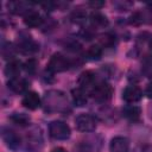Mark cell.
Returning a JSON list of instances; mask_svg holds the SVG:
<instances>
[{"label": "cell", "mask_w": 152, "mask_h": 152, "mask_svg": "<svg viewBox=\"0 0 152 152\" xmlns=\"http://www.w3.org/2000/svg\"><path fill=\"white\" fill-rule=\"evenodd\" d=\"M46 110L49 112H65L68 107L66 96L58 90H50L45 94L44 97Z\"/></svg>", "instance_id": "6da1fadb"}, {"label": "cell", "mask_w": 152, "mask_h": 152, "mask_svg": "<svg viewBox=\"0 0 152 152\" xmlns=\"http://www.w3.org/2000/svg\"><path fill=\"white\" fill-rule=\"evenodd\" d=\"M89 93H90V96L95 101L107 102L108 100H110V97L113 95V88L109 83H107L104 81H100L94 84V87L90 89Z\"/></svg>", "instance_id": "7a4b0ae2"}, {"label": "cell", "mask_w": 152, "mask_h": 152, "mask_svg": "<svg viewBox=\"0 0 152 152\" xmlns=\"http://www.w3.org/2000/svg\"><path fill=\"white\" fill-rule=\"evenodd\" d=\"M71 65H72V62L68 57H65L59 52H56L51 56L48 63V70L50 72H63L68 70Z\"/></svg>", "instance_id": "3957f363"}, {"label": "cell", "mask_w": 152, "mask_h": 152, "mask_svg": "<svg viewBox=\"0 0 152 152\" xmlns=\"http://www.w3.org/2000/svg\"><path fill=\"white\" fill-rule=\"evenodd\" d=\"M49 133L56 140H66L70 137L71 131L64 121L55 120L49 124Z\"/></svg>", "instance_id": "277c9868"}, {"label": "cell", "mask_w": 152, "mask_h": 152, "mask_svg": "<svg viewBox=\"0 0 152 152\" xmlns=\"http://www.w3.org/2000/svg\"><path fill=\"white\" fill-rule=\"evenodd\" d=\"M96 125H97V121H96L95 116H93L90 114L82 113V114L77 115L75 119V126L80 132H84V133L93 132L96 128Z\"/></svg>", "instance_id": "5b68a950"}, {"label": "cell", "mask_w": 152, "mask_h": 152, "mask_svg": "<svg viewBox=\"0 0 152 152\" xmlns=\"http://www.w3.org/2000/svg\"><path fill=\"white\" fill-rule=\"evenodd\" d=\"M1 137L6 146L11 150H18L21 145V139L20 137L10 127H2L1 129Z\"/></svg>", "instance_id": "8992f818"}, {"label": "cell", "mask_w": 152, "mask_h": 152, "mask_svg": "<svg viewBox=\"0 0 152 152\" xmlns=\"http://www.w3.org/2000/svg\"><path fill=\"white\" fill-rule=\"evenodd\" d=\"M142 97V91L137 86H128L122 91V99L127 103H135Z\"/></svg>", "instance_id": "52a82bcc"}, {"label": "cell", "mask_w": 152, "mask_h": 152, "mask_svg": "<svg viewBox=\"0 0 152 152\" xmlns=\"http://www.w3.org/2000/svg\"><path fill=\"white\" fill-rule=\"evenodd\" d=\"M129 141L125 137H114L109 144V152H128Z\"/></svg>", "instance_id": "ba28073f"}, {"label": "cell", "mask_w": 152, "mask_h": 152, "mask_svg": "<svg viewBox=\"0 0 152 152\" xmlns=\"http://www.w3.org/2000/svg\"><path fill=\"white\" fill-rule=\"evenodd\" d=\"M95 80H96V77H95V74H94L93 71H90V70L84 71V72H82V74L80 75V77H78V86H80V88L84 89L86 91H87V90L90 91V89H91V88L94 87V84L96 83Z\"/></svg>", "instance_id": "9c48e42d"}, {"label": "cell", "mask_w": 152, "mask_h": 152, "mask_svg": "<svg viewBox=\"0 0 152 152\" xmlns=\"http://www.w3.org/2000/svg\"><path fill=\"white\" fill-rule=\"evenodd\" d=\"M21 104H23L25 108H27V109L34 110V109H37V108L40 106V97L38 96L37 93H34V91H28V93H26L25 96L23 97Z\"/></svg>", "instance_id": "30bf717a"}, {"label": "cell", "mask_w": 152, "mask_h": 152, "mask_svg": "<svg viewBox=\"0 0 152 152\" xmlns=\"http://www.w3.org/2000/svg\"><path fill=\"white\" fill-rule=\"evenodd\" d=\"M7 87L12 91L20 94V93H24L27 89L28 82L25 78H21V77H13V78H10L7 81Z\"/></svg>", "instance_id": "8fae6325"}, {"label": "cell", "mask_w": 152, "mask_h": 152, "mask_svg": "<svg viewBox=\"0 0 152 152\" xmlns=\"http://www.w3.org/2000/svg\"><path fill=\"white\" fill-rule=\"evenodd\" d=\"M18 48L23 53H33L38 50V45L31 39V37L20 38L18 42Z\"/></svg>", "instance_id": "7c38bea8"}, {"label": "cell", "mask_w": 152, "mask_h": 152, "mask_svg": "<svg viewBox=\"0 0 152 152\" xmlns=\"http://www.w3.org/2000/svg\"><path fill=\"white\" fill-rule=\"evenodd\" d=\"M24 23L28 27H38L43 24V18L40 17L39 13H37L34 11H28L24 15Z\"/></svg>", "instance_id": "4fadbf2b"}, {"label": "cell", "mask_w": 152, "mask_h": 152, "mask_svg": "<svg viewBox=\"0 0 152 152\" xmlns=\"http://www.w3.org/2000/svg\"><path fill=\"white\" fill-rule=\"evenodd\" d=\"M71 95H72V101H74V104L77 106V107H82L87 103L88 101V94L84 89L82 88H75L71 90Z\"/></svg>", "instance_id": "5bb4252c"}, {"label": "cell", "mask_w": 152, "mask_h": 152, "mask_svg": "<svg viewBox=\"0 0 152 152\" xmlns=\"http://www.w3.org/2000/svg\"><path fill=\"white\" fill-rule=\"evenodd\" d=\"M26 139H27V146L31 147V148H37V147H39V146L42 145V142H43L42 133H40V131L37 129V128L32 129V131L27 134Z\"/></svg>", "instance_id": "9a60e30c"}, {"label": "cell", "mask_w": 152, "mask_h": 152, "mask_svg": "<svg viewBox=\"0 0 152 152\" xmlns=\"http://www.w3.org/2000/svg\"><path fill=\"white\" fill-rule=\"evenodd\" d=\"M20 69H21V64L20 62L18 61H11L7 63V65L5 66V75L10 78H13V77H18L19 72H20Z\"/></svg>", "instance_id": "2e32d148"}, {"label": "cell", "mask_w": 152, "mask_h": 152, "mask_svg": "<svg viewBox=\"0 0 152 152\" xmlns=\"http://www.w3.org/2000/svg\"><path fill=\"white\" fill-rule=\"evenodd\" d=\"M122 114L126 119H128L129 121H137L140 118L141 110L139 107L137 106H127L122 109Z\"/></svg>", "instance_id": "e0dca14e"}, {"label": "cell", "mask_w": 152, "mask_h": 152, "mask_svg": "<svg viewBox=\"0 0 152 152\" xmlns=\"http://www.w3.org/2000/svg\"><path fill=\"white\" fill-rule=\"evenodd\" d=\"M90 21L93 25L97 26V27H104L108 25V19L106 15H103L102 13L95 11L90 14Z\"/></svg>", "instance_id": "ac0fdd59"}, {"label": "cell", "mask_w": 152, "mask_h": 152, "mask_svg": "<svg viewBox=\"0 0 152 152\" xmlns=\"http://www.w3.org/2000/svg\"><path fill=\"white\" fill-rule=\"evenodd\" d=\"M87 58L90 61H99L102 56V48L100 45H91L87 50Z\"/></svg>", "instance_id": "d6986e66"}, {"label": "cell", "mask_w": 152, "mask_h": 152, "mask_svg": "<svg viewBox=\"0 0 152 152\" xmlns=\"http://www.w3.org/2000/svg\"><path fill=\"white\" fill-rule=\"evenodd\" d=\"M10 119L15 125H19V126H27L30 122V116H27L24 113H13Z\"/></svg>", "instance_id": "ffe728a7"}, {"label": "cell", "mask_w": 152, "mask_h": 152, "mask_svg": "<svg viewBox=\"0 0 152 152\" xmlns=\"http://www.w3.org/2000/svg\"><path fill=\"white\" fill-rule=\"evenodd\" d=\"M141 71L145 76L152 77V56H146L141 63Z\"/></svg>", "instance_id": "44dd1931"}, {"label": "cell", "mask_w": 152, "mask_h": 152, "mask_svg": "<svg viewBox=\"0 0 152 152\" xmlns=\"http://www.w3.org/2000/svg\"><path fill=\"white\" fill-rule=\"evenodd\" d=\"M8 8L12 13L14 14H21L23 12H28L26 10V4L25 2H21V1H14V2H10L8 4Z\"/></svg>", "instance_id": "7402d4cb"}, {"label": "cell", "mask_w": 152, "mask_h": 152, "mask_svg": "<svg viewBox=\"0 0 152 152\" xmlns=\"http://www.w3.org/2000/svg\"><path fill=\"white\" fill-rule=\"evenodd\" d=\"M100 44L103 48H112L115 44V36L112 33H104L100 37Z\"/></svg>", "instance_id": "603a6c76"}, {"label": "cell", "mask_w": 152, "mask_h": 152, "mask_svg": "<svg viewBox=\"0 0 152 152\" xmlns=\"http://www.w3.org/2000/svg\"><path fill=\"white\" fill-rule=\"evenodd\" d=\"M144 21H145V15L141 12H135L129 18V24H132V25H140Z\"/></svg>", "instance_id": "cb8c5ba5"}, {"label": "cell", "mask_w": 152, "mask_h": 152, "mask_svg": "<svg viewBox=\"0 0 152 152\" xmlns=\"http://www.w3.org/2000/svg\"><path fill=\"white\" fill-rule=\"evenodd\" d=\"M24 66H25V70L28 72V74H33L34 71H36V66H37V62L34 61V59H28L25 64H24Z\"/></svg>", "instance_id": "d4e9b609"}, {"label": "cell", "mask_w": 152, "mask_h": 152, "mask_svg": "<svg viewBox=\"0 0 152 152\" xmlns=\"http://www.w3.org/2000/svg\"><path fill=\"white\" fill-rule=\"evenodd\" d=\"M132 152H152V145L150 144H140L133 148Z\"/></svg>", "instance_id": "484cf974"}, {"label": "cell", "mask_w": 152, "mask_h": 152, "mask_svg": "<svg viewBox=\"0 0 152 152\" xmlns=\"http://www.w3.org/2000/svg\"><path fill=\"white\" fill-rule=\"evenodd\" d=\"M84 19H86V14L83 12L77 11L72 14V20L76 21V23H82V21H84Z\"/></svg>", "instance_id": "4316f807"}, {"label": "cell", "mask_w": 152, "mask_h": 152, "mask_svg": "<svg viewBox=\"0 0 152 152\" xmlns=\"http://www.w3.org/2000/svg\"><path fill=\"white\" fill-rule=\"evenodd\" d=\"M145 95L148 97V99H152V82L147 84L146 89H145Z\"/></svg>", "instance_id": "83f0119b"}, {"label": "cell", "mask_w": 152, "mask_h": 152, "mask_svg": "<svg viewBox=\"0 0 152 152\" xmlns=\"http://www.w3.org/2000/svg\"><path fill=\"white\" fill-rule=\"evenodd\" d=\"M51 152H66L64 148H62V147H56V148H53Z\"/></svg>", "instance_id": "f1b7e54d"}, {"label": "cell", "mask_w": 152, "mask_h": 152, "mask_svg": "<svg viewBox=\"0 0 152 152\" xmlns=\"http://www.w3.org/2000/svg\"><path fill=\"white\" fill-rule=\"evenodd\" d=\"M90 5L94 6V7H100V6L103 5V2H90Z\"/></svg>", "instance_id": "f546056e"}, {"label": "cell", "mask_w": 152, "mask_h": 152, "mask_svg": "<svg viewBox=\"0 0 152 152\" xmlns=\"http://www.w3.org/2000/svg\"><path fill=\"white\" fill-rule=\"evenodd\" d=\"M148 48L151 49V51H152V36L150 37V39H148Z\"/></svg>", "instance_id": "4dcf8cb0"}]
</instances>
